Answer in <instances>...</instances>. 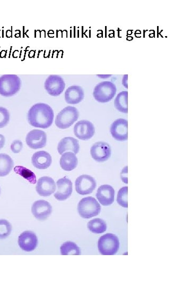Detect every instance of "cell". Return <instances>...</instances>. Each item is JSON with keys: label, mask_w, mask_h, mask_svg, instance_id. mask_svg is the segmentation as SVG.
Here are the masks:
<instances>
[{"label": "cell", "mask_w": 191, "mask_h": 287, "mask_svg": "<svg viewBox=\"0 0 191 287\" xmlns=\"http://www.w3.org/2000/svg\"><path fill=\"white\" fill-rule=\"evenodd\" d=\"M54 111L46 103L34 104L28 111V119L32 127L46 129L54 123Z\"/></svg>", "instance_id": "cell-1"}, {"label": "cell", "mask_w": 191, "mask_h": 287, "mask_svg": "<svg viewBox=\"0 0 191 287\" xmlns=\"http://www.w3.org/2000/svg\"><path fill=\"white\" fill-rule=\"evenodd\" d=\"M20 78L16 75H4L0 77V95L11 97L21 88Z\"/></svg>", "instance_id": "cell-2"}, {"label": "cell", "mask_w": 191, "mask_h": 287, "mask_svg": "<svg viewBox=\"0 0 191 287\" xmlns=\"http://www.w3.org/2000/svg\"><path fill=\"white\" fill-rule=\"evenodd\" d=\"M116 93V85L111 82H102L96 86L93 92L96 100L100 103H107L114 98Z\"/></svg>", "instance_id": "cell-3"}, {"label": "cell", "mask_w": 191, "mask_h": 287, "mask_svg": "<svg viewBox=\"0 0 191 287\" xmlns=\"http://www.w3.org/2000/svg\"><path fill=\"white\" fill-rule=\"evenodd\" d=\"M78 211L84 219H90L98 215L101 211V206L97 200L92 197L82 198L78 203Z\"/></svg>", "instance_id": "cell-4"}, {"label": "cell", "mask_w": 191, "mask_h": 287, "mask_svg": "<svg viewBox=\"0 0 191 287\" xmlns=\"http://www.w3.org/2000/svg\"><path fill=\"white\" fill-rule=\"evenodd\" d=\"M119 247V239L114 234L107 233L99 239L98 248L100 253L103 255H115Z\"/></svg>", "instance_id": "cell-5"}, {"label": "cell", "mask_w": 191, "mask_h": 287, "mask_svg": "<svg viewBox=\"0 0 191 287\" xmlns=\"http://www.w3.org/2000/svg\"><path fill=\"white\" fill-rule=\"evenodd\" d=\"M80 112L74 107H66L60 111L56 119V125L60 129L71 127L79 118Z\"/></svg>", "instance_id": "cell-6"}, {"label": "cell", "mask_w": 191, "mask_h": 287, "mask_svg": "<svg viewBox=\"0 0 191 287\" xmlns=\"http://www.w3.org/2000/svg\"><path fill=\"white\" fill-rule=\"evenodd\" d=\"M66 87L63 78L58 75H50L44 83V88L48 94L53 97H58L62 94Z\"/></svg>", "instance_id": "cell-7"}, {"label": "cell", "mask_w": 191, "mask_h": 287, "mask_svg": "<svg viewBox=\"0 0 191 287\" xmlns=\"http://www.w3.org/2000/svg\"><path fill=\"white\" fill-rule=\"evenodd\" d=\"M76 192L82 195H88L97 186L96 181L90 176L84 175L77 178L75 182Z\"/></svg>", "instance_id": "cell-8"}, {"label": "cell", "mask_w": 191, "mask_h": 287, "mask_svg": "<svg viewBox=\"0 0 191 287\" xmlns=\"http://www.w3.org/2000/svg\"><path fill=\"white\" fill-rule=\"evenodd\" d=\"M75 136L82 141L90 140L95 133V128L90 121L82 120L78 121L74 127Z\"/></svg>", "instance_id": "cell-9"}, {"label": "cell", "mask_w": 191, "mask_h": 287, "mask_svg": "<svg viewBox=\"0 0 191 287\" xmlns=\"http://www.w3.org/2000/svg\"><path fill=\"white\" fill-rule=\"evenodd\" d=\"M26 143L32 149L37 150L44 147L47 143V136L44 131L34 129L28 133L26 138Z\"/></svg>", "instance_id": "cell-10"}, {"label": "cell", "mask_w": 191, "mask_h": 287, "mask_svg": "<svg viewBox=\"0 0 191 287\" xmlns=\"http://www.w3.org/2000/svg\"><path fill=\"white\" fill-rule=\"evenodd\" d=\"M112 137L118 141H126L128 139V122L124 119L115 120L110 126Z\"/></svg>", "instance_id": "cell-11"}, {"label": "cell", "mask_w": 191, "mask_h": 287, "mask_svg": "<svg viewBox=\"0 0 191 287\" xmlns=\"http://www.w3.org/2000/svg\"><path fill=\"white\" fill-rule=\"evenodd\" d=\"M92 159L98 162H103L108 160L111 156V149L106 142H99L94 143L90 149Z\"/></svg>", "instance_id": "cell-12"}, {"label": "cell", "mask_w": 191, "mask_h": 287, "mask_svg": "<svg viewBox=\"0 0 191 287\" xmlns=\"http://www.w3.org/2000/svg\"><path fill=\"white\" fill-rule=\"evenodd\" d=\"M52 212L50 203L44 200H39L34 202L32 207L33 215L40 221H44L48 218Z\"/></svg>", "instance_id": "cell-13"}, {"label": "cell", "mask_w": 191, "mask_h": 287, "mask_svg": "<svg viewBox=\"0 0 191 287\" xmlns=\"http://www.w3.org/2000/svg\"><path fill=\"white\" fill-rule=\"evenodd\" d=\"M58 189L54 194L55 198L60 201H65L72 193L73 185L72 181L66 178L60 179L56 182Z\"/></svg>", "instance_id": "cell-14"}, {"label": "cell", "mask_w": 191, "mask_h": 287, "mask_svg": "<svg viewBox=\"0 0 191 287\" xmlns=\"http://www.w3.org/2000/svg\"><path fill=\"white\" fill-rule=\"evenodd\" d=\"M18 243L22 250L28 252L32 251L36 248L38 245V238L34 232L26 231L20 236Z\"/></svg>", "instance_id": "cell-15"}, {"label": "cell", "mask_w": 191, "mask_h": 287, "mask_svg": "<svg viewBox=\"0 0 191 287\" xmlns=\"http://www.w3.org/2000/svg\"><path fill=\"white\" fill-rule=\"evenodd\" d=\"M56 189V182L50 177H42L37 182L36 191L40 196H50L55 192Z\"/></svg>", "instance_id": "cell-16"}, {"label": "cell", "mask_w": 191, "mask_h": 287, "mask_svg": "<svg viewBox=\"0 0 191 287\" xmlns=\"http://www.w3.org/2000/svg\"><path fill=\"white\" fill-rule=\"evenodd\" d=\"M114 196L115 190L110 185H102L98 190L96 197L103 206H109L114 203Z\"/></svg>", "instance_id": "cell-17"}, {"label": "cell", "mask_w": 191, "mask_h": 287, "mask_svg": "<svg viewBox=\"0 0 191 287\" xmlns=\"http://www.w3.org/2000/svg\"><path fill=\"white\" fill-rule=\"evenodd\" d=\"M52 162V156L46 151H39L34 153L32 158L33 166L40 170H44L49 168Z\"/></svg>", "instance_id": "cell-18"}, {"label": "cell", "mask_w": 191, "mask_h": 287, "mask_svg": "<svg viewBox=\"0 0 191 287\" xmlns=\"http://www.w3.org/2000/svg\"><path fill=\"white\" fill-rule=\"evenodd\" d=\"M79 141L71 137H65L60 140L58 146V151L60 154L62 155L66 151L74 152L75 154L80 152Z\"/></svg>", "instance_id": "cell-19"}, {"label": "cell", "mask_w": 191, "mask_h": 287, "mask_svg": "<svg viewBox=\"0 0 191 287\" xmlns=\"http://www.w3.org/2000/svg\"><path fill=\"white\" fill-rule=\"evenodd\" d=\"M84 99V91L82 87L76 85L69 87L65 92V100L70 104L80 103Z\"/></svg>", "instance_id": "cell-20"}, {"label": "cell", "mask_w": 191, "mask_h": 287, "mask_svg": "<svg viewBox=\"0 0 191 287\" xmlns=\"http://www.w3.org/2000/svg\"><path fill=\"white\" fill-rule=\"evenodd\" d=\"M78 161L76 154L72 152L64 153L60 159V166L64 170L70 171L74 170Z\"/></svg>", "instance_id": "cell-21"}, {"label": "cell", "mask_w": 191, "mask_h": 287, "mask_svg": "<svg viewBox=\"0 0 191 287\" xmlns=\"http://www.w3.org/2000/svg\"><path fill=\"white\" fill-rule=\"evenodd\" d=\"M14 161L10 155L0 154V177L8 175L14 167Z\"/></svg>", "instance_id": "cell-22"}, {"label": "cell", "mask_w": 191, "mask_h": 287, "mask_svg": "<svg viewBox=\"0 0 191 287\" xmlns=\"http://www.w3.org/2000/svg\"><path fill=\"white\" fill-rule=\"evenodd\" d=\"M128 92L122 91L117 95L114 101V106L116 109L124 114H128Z\"/></svg>", "instance_id": "cell-23"}, {"label": "cell", "mask_w": 191, "mask_h": 287, "mask_svg": "<svg viewBox=\"0 0 191 287\" xmlns=\"http://www.w3.org/2000/svg\"><path fill=\"white\" fill-rule=\"evenodd\" d=\"M88 227L92 232L100 234L106 231L108 226L102 219L97 218L90 220L88 224Z\"/></svg>", "instance_id": "cell-24"}, {"label": "cell", "mask_w": 191, "mask_h": 287, "mask_svg": "<svg viewBox=\"0 0 191 287\" xmlns=\"http://www.w3.org/2000/svg\"><path fill=\"white\" fill-rule=\"evenodd\" d=\"M60 254L62 255H80V248L74 242H66L60 247Z\"/></svg>", "instance_id": "cell-25"}, {"label": "cell", "mask_w": 191, "mask_h": 287, "mask_svg": "<svg viewBox=\"0 0 191 287\" xmlns=\"http://www.w3.org/2000/svg\"><path fill=\"white\" fill-rule=\"evenodd\" d=\"M14 172L18 174L24 178L28 180L30 183L36 184V177L34 173L30 170L22 166H16L14 168Z\"/></svg>", "instance_id": "cell-26"}, {"label": "cell", "mask_w": 191, "mask_h": 287, "mask_svg": "<svg viewBox=\"0 0 191 287\" xmlns=\"http://www.w3.org/2000/svg\"><path fill=\"white\" fill-rule=\"evenodd\" d=\"M12 230L11 223L5 219L0 220V239H4L10 235Z\"/></svg>", "instance_id": "cell-27"}, {"label": "cell", "mask_w": 191, "mask_h": 287, "mask_svg": "<svg viewBox=\"0 0 191 287\" xmlns=\"http://www.w3.org/2000/svg\"><path fill=\"white\" fill-rule=\"evenodd\" d=\"M128 187H124L120 189L118 194L117 202L118 203L125 208H128Z\"/></svg>", "instance_id": "cell-28"}, {"label": "cell", "mask_w": 191, "mask_h": 287, "mask_svg": "<svg viewBox=\"0 0 191 287\" xmlns=\"http://www.w3.org/2000/svg\"><path fill=\"white\" fill-rule=\"evenodd\" d=\"M10 121V114L4 107H0V128L6 127Z\"/></svg>", "instance_id": "cell-29"}, {"label": "cell", "mask_w": 191, "mask_h": 287, "mask_svg": "<svg viewBox=\"0 0 191 287\" xmlns=\"http://www.w3.org/2000/svg\"><path fill=\"white\" fill-rule=\"evenodd\" d=\"M23 144L22 141L16 140L11 145V150L14 153H19L22 150Z\"/></svg>", "instance_id": "cell-30"}, {"label": "cell", "mask_w": 191, "mask_h": 287, "mask_svg": "<svg viewBox=\"0 0 191 287\" xmlns=\"http://www.w3.org/2000/svg\"><path fill=\"white\" fill-rule=\"evenodd\" d=\"M120 177L122 180L126 184H128V167H126L120 173Z\"/></svg>", "instance_id": "cell-31"}, {"label": "cell", "mask_w": 191, "mask_h": 287, "mask_svg": "<svg viewBox=\"0 0 191 287\" xmlns=\"http://www.w3.org/2000/svg\"><path fill=\"white\" fill-rule=\"evenodd\" d=\"M6 142V140L4 137L2 135L0 134V150L2 149L4 147Z\"/></svg>", "instance_id": "cell-32"}, {"label": "cell", "mask_w": 191, "mask_h": 287, "mask_svg": "<svg viewBox=\"0 0 191 287\" xmlns=\"http://www.w3.org/2000/svg\"><path fill=\"white\" fill-rule=\"evenodd\" d=\"M128 80V75H124L123 78V85L126 87V89H128V83L127 80Z\"/></svg>", "instance_id": "cell-33"}, {"label": "cell", "mask_w": 191, "mask_h": 287, "mask_svg": "<svg viewBox=\"0 0 191 287\" xmlns=\"http://www.w3.org/2000/svg\"><path fill=\"white\" fill-rule=\"evenodd\" d=\"M0 193H1V190H0Z\"/></svg>", "instance_id": "cell-34"}]
</instances>
